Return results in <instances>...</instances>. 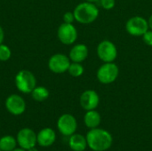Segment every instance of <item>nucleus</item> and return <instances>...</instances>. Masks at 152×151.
<instances>
[{
    "mask_svg": "<svg viewBox=\"0 0 152 151\" xmlns=\"http://www.w3.org/2000/svg\"><path fill=\"white\" fill-rule=\"evenodd\" d=\"M87 146L94 151L108 150L113 142L112 135L107 130L102 128L91 129L86 134Z\"/></svg>",
    "mask_w": 152,
    "mask_h": 151,
    "instance_id": "nucleus-1",
    "label": "nucleus"
},
{
    "mask_svg": "<svg viewBox=\"0 0 152 151\" xmlns=\"http://www.w3.org/2000/svg\"><path fill=\"white\" fill-rule=\"evenodd\" d=\"M73 13L76 21L80 24L88 25L97 20L100 11L95 4L84 1L74 8Z\"/></svg>",
    "mask_w": 152,
    "mask_h": 151,
    "instance_id": "nucleus-2",
    "label": "nucleus"
},
{
    "mask_svg": "<svg viewBox=\"0 0 152 151\" xmlns=\"http://www.w3.org/2000/svg\"><path fill=\"white\" fill-rule=\"evenodd\" d=\"M119 75V68L115 62H103L96 72L98 81L102 85L114 83Z\"/></svg>",
    "mask_w": 152,
    "mask_h": 151,
    "instance_id": "nucleus-3",
    "label": "nucleus"
},
{
    "mask_svg": "<svg viewBox=\"0 0 152 151\" xmlns=\"http://www.w3.org/2000/svg\"><path fill=\"white\" fill-rule=\"evenodd\" d=\"M0 151H2V150H0Z\"/></svg>",
    "mask_w": 152,
    "mask_h": 151,
    "instance_id": "nucleus-29",
    "label": "nucleus"
},
{
    "mask_svg": "<svg viewBox=\"0 0 152 151\" xmlns=\"http://www.w3.org/2000/svg\"><path fill=\"white\" fill-rule=\"evenodd\" d=\"M71 61L69 56L63 53H55L48 61L49 69L55 74H62L68 71Z\"/></svg>",
    "mask_w": 152,
    "mask_h": 151,
    "instance_id": "nucleus-8",
    "label": "nucleus"
},
{
    "mask_svg": "<svg viewBox=\"0 0 152 151\" xmlns=\"http://www.w3.org/2000/svg\"><path fill=\"white\" fill-rule=\"evenodd\" d=\"M67 72L73 77H79L84 74L85 68L79 62H71Z\"/></svg>",
    "mask_w": 152,
    "mask_h": 151,
    "instance_id": "nucleus-19",
    "label": "nucleus"
},
{
    "mask_svg": "<svg viewBox=\"0 0 152 151\" xmlns=\"http://www.w3.org/2000/svg\"><path fill=\"white\" fill-rule=\"evenodd\" d=\"M12 151H27V150L20 147V148H15V149H14L13 150H12Z\"/></svg>",
    "mask_w": 152,
    "mask_h": 151,
    "instance_id": "nucleus-27",
    "label": "nucleus"
},
{
    "mask_svg": "<svg viewBox=\"0 0 152 151\" xmlns=\"http://www.w3.org/2000/svg\"><path fill=\"white\" fill-rule=\"evenodd\" d=\"M17 145V140L12 135H4L0 138V150L12 151Z\"/></svg>",
    "mask_w": 152,
    "mask_h": 151,
    "instance_id": "nucleus-17",
    "label": "nucleus"
},
{
    "mask_svg": "<svg viewBox=\"0 0 152 151\" xmlns=\"http://www.w3.org/2000/svg\"><path fill=\"white\" fill-rule=\"evenodd\" d=\"M97 56L102 62H114L118 57V48L110 40L101 41L96 49Z\"/></svg>",
    "mask_w": 152,
    "mask_h": 151,
    "instance_id": "nucleus-6",
    "label": "nucleus"
},
{
    "mask_svg": "<svg viewBox=\"0 0 152 151\" xmlns=\"http://www.w3.org/2000/svg\"><path fill=\"white\" fill-rule=\"evenodd\" d=\"M99 4L101 7L106 11L112 10L116 5V0H100Z\"/></svg>",
    "mask_w": 152,
    "mask_h": 151,
    "instance_id": "nucleus-21",
    "label": "nucleus"
},
{
    "mask_svg": "<svg viewBox=\"0 0 152 151\" xmlns=\"http://www.w3.org/2000/svg\"><path fill=\"white\" fill-rule=\"evenodd\" d=\"M149 29L148 20L141 15L133 16L126 22V30L133 36H142Z\"/></svg>",
    "mask_w": 152,
    "mask_h": 151,
    "instance_id": "nucleus-5",
    "label": "nucleus"
},
{
    "mask_svg": "<svg viewBox=\"0 0 152 151\" xmlns=\"http://www.w3.org/2000/svg\"><path fill=\"white\" fill-rule=\"evenodd\" d=\"M49 90L45 86H36L31 92V97L36 101L41 102L49 97Z\"/></svg>",
    "mask_w": 152,
    "mask_h": 151,
    "instance_id": "nucleus-18",
    "label": "nucleus"
},
{
    "mask_svg": "<svg viewBox=\"0 0 152 151\" xmlns=\"http://www.w3.org/2000/svg\"><path fill=\"white\" fill-rule=\"evenodd\" d=\"M89 54V49L85 44H76L72 46L69 51V57L71 62H79L82 63L85 61Z\"/></svg>",
    "mask_w": 152,
    "mask_h": 151,
    "instance_id": "nucleus-14",
    "label": "nucleus"
},
{
    "mask_svg": "<svg viewBox=\"0 0 152 151\" xmlns=\"http://www.w3.org/2000/svg\"><path fill=\"white\" fill-rule=\"evenodd\" d=\"M142 40L143 42L145 43V44L149 45V46H152V30L151 29H149L147 30L143 36H142Z\"/></svg>",
    "mask_w": 152,
    "mask_h": 151,
    "instance_id": "nucleus-22",
    "label": "nucleus"
},
{
    "mask_svg": "<svg viewBox=\"0 0 152 151\" xmlns=\"http://www.w3.org/2000/svg\"><path fill=\"white\" fill-rule=\"evenodd\" d=\"M57 128L59 132L64 136H71L77 128V122L76 117L71 114L61 115L57 121Z\"/></svg>",
    "mask_w": 152,
    "mask_h": 151,
    "instance_id": "nucleus-9",
    "label": "nucleus"
},
{
    "mask_svg": "<svg viewBox=\"0 0 152 151\" xmlns=\"http://www.w3.org/2000/svg\"><path fill=\"white\" fill-rule=\"evenodd\" d=\"M75 16L73 12H66L63 14V22L65 23H72L75 21Z\"/></svg>",
    "mask_w": 152,
    "mask_h": 151,
    "instance_id": "nucleus-23",
    "label": "nucleus"
},
{
    "mask_svg": "<svg viewBox=\"0 0 152 151\" xmlns=\"http://www.w3.org/2000/svg\"><path fill=\"white\" fill-rule=\"evenodd\" d=\"M148 23H149V28L150 29L152 30V14L150 16V18L148 19Z\"/></svg>",
    "mask_w": 152,
    "mask_h": 151,
    "instance_id": "nucleus-25",
    "label": "nucleus"
},
{
    "mask_svg": "<svg viewBox=\"0 0 152 151\" xmlns=\"http://www.w3.org/2000/svg\"><path fill=\"white\" fill-rule=\"evenodd\" d=\"M18 145L28 150L33 147H36L37 142V134L36 133L30 128H22L20 129L16 136Z\"/></svg>",
    "mask_w": 152,
    "mask_h": 151,
    "instance_id": "nucleus-10",
    "label": "nucleus"
},
{
    "mask_svg": "<svg viewBox=\"0 0 152 151\" xmlns=\"http://www.w3.org/2000/svg\"><path fill=\"white\" fill-rule=\"evenodd\" d=\"M27 151H38V150L36 148V147H33V148H31V149H29V150H28Z\"/></svg>",
    "mask_w": 152,
    "mask_h": 151,
    "instance_id": "nucleus-28",
    "label": "nucleus"
},
{
    "mask_svg": "<svg viewBox=\"0 0 152 151\" xmlns=\"http://www.w3.org/2000/svg\"><path fill=\"white\" fill-rule=\"evenodd\" d=\"M56 140V133L53 129L45 127L40 130L37 134V142L40 147L48 148L52 146Z\"/></svg>",
    "mask_w": 152,
    "mask_h": 151,
    "instance_id": "nucleus-13",
    "label": "nucleus"
},
{
    "mask_svg": "<svg viewBox=\"0 0 152 151\" xmlns=\"http://www.w3.org/2000/svg\"><path fill=\"white\" fill-rule=\"evenodd\" d=\"M12 56V51L11 49L4 44H0V61H8Z\"/></svg>",
    "mask_w": 152,
    "mask_h": 151,
    "instance_id": "nucleus-20",
    "label": "nucleus"
},
{
    "mask_svg": "<svg viewBox=\"0 0 152 151\" xmlns=\"http://www.w3.org/2000/svg\"><path fill=\"white\" fill-rule=\"evenodd\" d=\"M15 85L19 92L22 93H31L37 86L35 75L27 69L20 70L15 76Z\"/></svg>",
    "mask_w": 152,
    "mask_h": 151,
    "instance_id": "nucleus-4",
    "label": "nucleus"
},
{
    "mask_svg": "<svg viewBox=\"0 0 152 151\" xmlns=\"http://www.w3.org/2000/svg\"><path fill=\"white\" fill-rule=\"evenodd\" d=\"M5 108L10 114L20 116L26 110V102L20 95L11 94L5 100Z\"/></svg>",
    "mask_w": 152,
    "mask_h": 151,
    "instance_id": "nucleus-11",
    "label": "nucleus"
},
{
    "mask_svg": "<svg viewBox=\"0 0 152 151\" xmlns=\"http://www.w3.org/2000/svg\"><path fill=\"white\" fill-rule=\"evenodd\" d=\"M86 2H89V3H94V4H96V3H99L100 0H85Z\"/></svg>",
    "mask_w": 152,
    "mask_h": 151,
    "instance_id": "nucleus-26",
    "label": "nucleus"
},
{
    "mask_svg": "<svg viewBox=\"0 0 152 151\" xmlns=\"http://www.w3.org/2000/svg\"><path fill=\"white\" fill-rule=\"evenodd\" d=\"M4 32L3 28L0 26V44H3V42H4Z\"/></svg>",
    "mask_w": 152,
    "mask_h": 151,
    "instance_id": "nucleus-24",
    "label": "nucleus"
},
{
    "mask_svg": "<svg viewBox=\"0 0 152 151\" xmlns=\"http://www.w3.org/2000/svg\"><path fill=\"white\" fill-rule=\"evenodd\" d=\"M69 146L73 151H84L88 147L86 138L78 133H74L69 136Z\"/></svg>",
    "mask_w": 152,
    "mask_h": 151,
    "instance_id": "nucleus-15",
    "label": "nucleus"
},
{
    "mask_svg": "<svg viewBox=\"0 0 152 151\" xmlns=\"http://www.w3.org/2000/svg\"><path fill=\"white\" fill-rule=\"evenodd\" d=\"M79 103L80 106L86 111L96 109L100 103V96L94 90H86L80 95Z\"/></svg>",
    "mask_w": 152,
    "mask_h": 151,
    "instance_id": "nucleus-12",
    "label": "nucleus"
},
{
    "mask_svg": "<svg viewBox=\"0 0 152 151\" xmlns=\"http://www.w3.org/2000/svg\"><path fill=\"white\" fill-rule=\"evenodd\" d=\"M101 122H102V117L100 113L96 111L95 109L88 110L85 114L84 123L87 128H90V129L97 128L101 125Z\"/></svg>",
    "mask_w": 152,
    "mask_h": 151,
    "instance_id": "nucleus-16",
    "label": "nucleus"
},
{
    "mask_svg": "<svg viewBox=\"0 0 152 151\" xmlns=\"http://www.w3.org/2000/svg\"><path fill=\"white\" fill-rule=\"evenodd\" d=\"M77 30L72 23H61L57 30V36L60 42L65 45H71L77 39Z\"/></svg>",
    "mask_w": 152,
    "mask_h": 151,
    "instance_id": "nucleus-7",
    "label": "nucleus"
}]
</instances>
